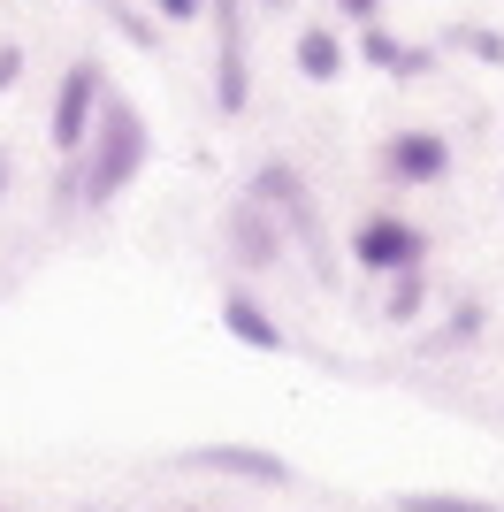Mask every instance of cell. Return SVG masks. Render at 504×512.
I'll list each match as a JSON object with an SVG mask.
<instances>
[{
	"label": "cell",
	"instance_id": "22",
	"mask_svg": "<svg viewBox=\"0 0 504 512\" xmlns=\"http://www.w3.org/2000/svg\"><path fill=\"white\" fill-rule=\"evenodd\" d=\"M77 512H100V505H77Z\"/></svg>",
	"mask_w": 504,
	"mask_h": 512
},
{
	"label": "cell",
	"instance_id": "17",
	"mask_svg": "<svg viewBox=\"0 0 504 512\" xmlns=\"http://www.w3.org/2000/svg\"><path fill=\"white\" fill-rule=\"evenodd\" d=\"M23 85V46H0V92Z\"/></svg>",
	"mask_w": 504,
	"mask_h": 512
},
{
	"label": "cell",
	"instance_id": "5",
	"mask_svg": "<svg viewBox=\"0 0 504 512\" xmlns=\"http://www.w3.org/2000/svg\"><path fill=\"white\" fill-rule=\"evenodd\" d=\"M184 474H222V482H252V490H283L291 482V459L283 451H260V444H191L176 451Z\"/></svg>",
	"mask_w": 504,
	"mask_h": 512
},
{
	"label": "cell",
	"instance_id": "4",
	"mask_svg": "<svg viewBox=\"0 0 504 512\" xmlns=\"http://www.w3.org/2000/svg\"><path fill=\"white\" fill-rule=\"evenodd\" d=\"M100 100H107V69L92 62V54H77V62L62 69L54 115H46V138H54L62 161H77V153H84V138H92V123H100Z\"/></svg>",
	"mask_w": 504,
	"mask_h": 512
},
{
	"label": "cell",
	"instance_id": "19",
	"mask_svg": "<svg viewBox=\"0 0 504 512\" xmlns=\"http://www.w3.org/2000/svg\"><path fill=\"white\" fill-rule=\"evenodd\" d=\"M336 8H344L352 23H375V16H382V0H336Z\"/></svg>",
	"mask_w": 504,
	"mask_h": 512
},
{
	"label": "cell",
	"instance_id": "6",
	"mask_svg": "<svg viewBox=\"0 0 504 512\" xmlns=\"http://www.w3.org/2000/svg\"><path fill=\"white\" fill-rule=\"evenodd\" d=\"M214 16H222V39H214V107H222V115H245V100H252L245 0H214Z\"/></svg>",
	"mask_w": 504,
	"mask_h": 512
},
{
	"label": "cell",
	"instance_id": "20",
	"mask_svg": "<svg viewBox=\"0 0 504 512\" xmlns=\"http://www.w3.org/2000/svg\"><path fill=\"white\" fill-rule=\"evenodd\" d=\"M0 199H8V153H0Z\"/></svg>",
	"mask_w": 504,
	"mask_h": 512
},
{
	"label": "cell",
	"instance_id": "1",
	"mask_svg": "<svg viewBox=\"0 0 504 512\" xmlns=\"http://www.w3.org/2000/svg\"><path fill=\"white\" fill-rule=\"evenodd\" d=\"M146 153H153L146 115L107 92V100H100V123H92V138H84V153L69 161V169H77V199H84V207H115V199L138 184Z\"/></svg>",
	"mask_w": 504,
	"mask_h": 512
},
{
	"label": "cell",
	"instance_id": "16",
	"mask_svg": "<svg viewBox=\"0 0 504 512\" xmlns=\"http://www.w3.org/2000/svg\"><path fill=\"white\" fill-rule=\"evenodd\" d=\"M451 46H466L474 62H504V39H497V31H451Z\"/></svg>",
	"mask_w": 504,
	"mask_h": 512
},
{
	"label": "cell",
	"instance_id": "18",
	"mask_svg": "<svg viewBox=\"0 0 504 512\" xmlns=\"http://www.w3.org/2000/svg\"><path fill=\"white\" fill-rule=\"evenodd\" d=\"M153 8H161L168 23H199V8H207V0H153Z\"/></svg>",
	"mask_w": 504,
	"mask_h": 512
},
{
	"label": "cell",
	"instance_id": "15",
	"mask_svg": "<svg viewBox=\"0 0 504 512\" xmlns=\"http://www.w3.org/2000/svg\"><path fill=\"white\" fill-rule=\"evenodd\" d=\"M107 8V23H115V31H123V39H138V46H153V23L138 16V8H130V0H100Z\"/></svg>",
	"mask_w": 504,
	"mask_h": 512
},
{
	"label": "cell",
	"instance_id": "12",
	"mask_svg": "<svg viewBox=\"0 0 504 512\" xmlns=\"http://www.w3.org/2000/svg\"><path fill=\"white\" fill-rule=\"evenodd\" d=\"M367 62L390 69V77H428V62H436V54H428V46H398L382 23H367Z\"/></svg>",
	"mask_w": 504,
	"mask_h": 512
},
{
	"label": "cell",
	"instance_id": "11",
	"mask_svg": "<svg viewBox=\"0 0 504 512\" xmlns=\"http://www.w3.org/2000/svg\"><path fill=\"white\" fill-rule=\"evenodd\" d=\"M420 306H428V268H405V276L382 283V321H390V329H413Z\"/></svg>",
	"mask_w": 504,
	"mask_h": 512
},
{
	"label": "cell",
	"instance_id": "8",
	"mask_svg": "<svg viewBox=\"0 0 504 512\" xmlns=\"http://www.w3.org/2000/svg\"><path fill=\"white\" fill-rule=\"evenodd\" d=\"M382 176L405 184V192H413V184H443V176H451V146H443L436 130H398V138L382 146Z\"/></svg>",
	"mask_w": 504,
	"mask_h": 512
},
{
	"label": "cell",
	"instance_id": "9",
	"mask_svg": "<svg viewBox=\"0 0 504 512\" xmlns=\"http://www.w3.org/2000/svg\"><path fill=\"white\" fill-rule=\"evenodd\" d=\"M222 329H230L245 352H283V344H291V337H283V321L252 299V291H222Z\"/></svg>",
	"mask_w": 504,
	"mask_h": 512
},
{
	"label": "cell",
	"instance_id": "23",
	"mask_svg": "<svg viewBox=\"0 0 504 512\" xmlns=\"http://www.w3.org/2000/svg\"><path fill=\"white\" fill-rule=\"evenodd\" d=\"M0 512H8V505H0Z\"/></svg>",
	"mask_w": 504,
	"mask_h": 512
},
{
	"label": "cell",
	"instance_id": "21",
	"mask_svg": "<svg viewBox=\"0 0 504 512\" xmlns=\"http://www.w3.org/2000/svg\"><path fill=\"white\" fill-rule=\"evenodd\" d=\"M191 512H230V505H191Z\"/></svg>",
	"mask_w": 504,
	"mask_h": 512
},
{
	"label": "cell",
	"instance_id": "7",
	"mask_svg": "<svg viewBox=\"0 0 504 512\" xmlns=\"http://www.w3.org/2000/svg\"><path fill=\"white\" fill-rule=\"evenodd\" d=\"M222 245H230L237 268H252V276H268V268H283V222H275L260 199H237L230 214H222Z\"/></svg>",
	"mask_w": 504,
	"mask_h": 512
},
{
	"label": "cell",
	"instance_id": "13",
	"mask_svg": "<svg viewBox=\"0 0 504 512\" xmlns=\"http://www.w3.org/2000/svg\"><path fill=\"white\" fill-rule=\"evenodd\" d=\"M398 512H504L497 497H474V490H405Z\"/></svg>",
	"mask_w": 504,
	"mask_h": 512
},
{
	"label": "cell",
	"instance_id": "3",
	"mask_svg": "<svg viewBox=\"0 0 504 512\" xmlns=\"http://www.w3.org/2000/svg\"><path fill=\"white\" fill-rule=\"evenodd\" d=\"M352 268L359 276H405V268H428V230L420 222H405L398 207H375V214H359V230H352Z\"/></svg>",
	"mask_w": 504,
	"mask_h": 512
},
{
	"label": "cell",
	"instance_id": "10",
	"mask_svg": "<svg viewBox=\"0 0 504 512\" xmlns=\"http://www.w3.org/2000/svg\"><path fill=\"white\" fill-rule=\"evenodd\" d=\"M291 54H298V77H314V85H336V77H344V39H336L329 23H306Z\"/></svg>",
	"mask_w": 504,
	"mask_h": 512
},
{
	"label": "cell",
	"instance_id": "14",
	"mask_svg": "<svg viewBox=\"0 0 504 512\" xmlns=\"http://www.w3.org/2000/svg\"><path fill=\"white\" fill-rule=\"evenodd\" d=\"M474 337H482V306L466 299V306H451V314H443V329L428 337V352H459V344H474Z\"/></svg>",
	"mask_w": 504,
	"mask_h": 512
},
{
	"label": "cell",
	"instance_id": "2",
	"mask_svg": "<svg viewBox=\"0 0 504 512\" xmlns=\"http://www.w3.org/2000/svg\"><path fill=\"white\" fill-rule=\"evenodd\" d=\"M252 199L283 222V245H298V253L314 260V283L321 291H336V245H329V222H321V199L314 184L291 169V161H260V176H252Z\"/></svg>",
	"mask_w": 504,
	"mask_h": 512
}]
</instances>
